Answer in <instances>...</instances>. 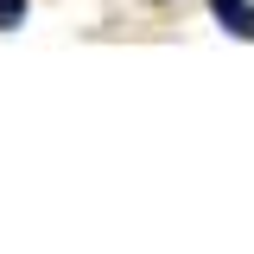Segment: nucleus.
Here are the masks:
<instances>
[{
	"instance_id": "1",
	"label": "nucleus",
	"mask_w": 254,
	"mask_h": 254,
	"mask_svg": "<svg viewBox=\"0 0 254 254\" xmlns=\"http://www.w3.org/2000/svg\"><path fill=\"white\" fill-rule=\"evenodd\" d=\"M210 6H216L222 32H235V38H248V45H254V6H248V0H210Z\"/></svg>"
},
{
	"instance_id": "2",
	"label": "nucleus",
	"mask_w": 254,
	"mask_h": 254,
	"mask_svg": "<svg viewBox=\"0 0 254 254\" xmlns=\"http://www.w3.org/2000/svg\"><path fill=\"white\" fill-rule=\"evenodd\" d=\"M19 19H26V0H0V32H13Z\"/></svg>"
}]
</instances>
